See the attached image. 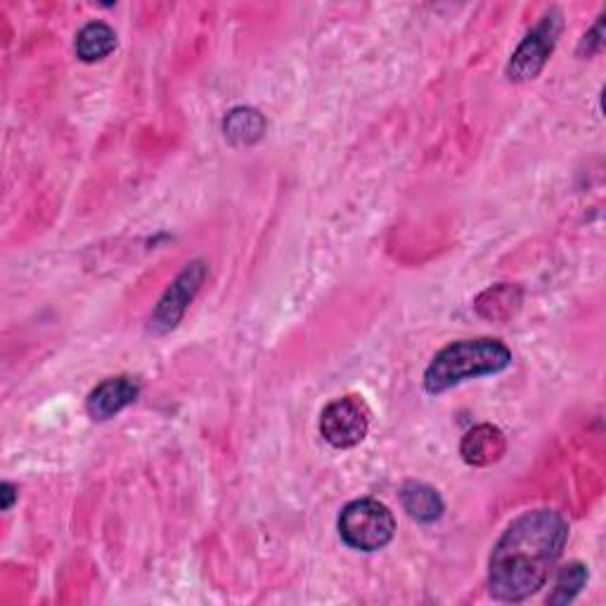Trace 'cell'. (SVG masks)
<instances>
[{
  "instance_id": "cell-6",
  "label": "cell",
  "mask_w": 606,
  "mask_h": 606,
  "mask_svg": "<svg viewBox=\"0 0 606 606\" xmlns=\"http://www.w3.org/2000/svg\"><path fill=\"white\" fill-rule=\"evenodd\" d=\"M205 278H207L205 261H192L180 270L171 287L161 294V299L150 316V329L155 335L171 332V329L182 320L188 306L197 297L199 287L205 285Z\"/></svg>"
},
{
  "instance_id": "cell-12",
  "label": "cell",
  "mask_w": 606,
  "mask_h": 606,
  "mask_svg": "<svg viewBox=\"0 0 606 606\" xmlns=\"http://www.w3.org/2000/svg\"><path fill=\"white\" fill-rule=\"evenodd\" d=\"M521 306V289L514 285H498L486 289L479 299H476V310L490 320H507Z\"/></svg>"
},
{
  "instance_id": "cell-1",
  "label": "cell",
  "mask_w": 606,
  "mask_h": 606,
  "mask_svg": "<svg viewBox=\"0 0 606 606\" xmlns=\"http://www.w3.org/2000/svg\"><path fill=\"white\" fill-rule=\"evenodd\" d=\"M568 540V524L555 509L524 511L514 519L488 562L490 595L500 602H524L545 585Z\"/></svg>"
},
{
  "instance_id": "cell-9",
  "label": "cell",
  "mask_w": 606,
  "mask_h": 606,
  "mask_svg": "<svg viewBox=\"0 0 606 606\" xmlns=\"http://www.w3.org/2000/svg\"><path fill=\"white\" fill-rule=\"evenodd\" d=\"M400 503H403V509H406L410 517L419 524L438 521L440 517H444V509H446L436 488H431L427 484H417V481H410V484L403 486Z\"/></svg>"
},
{
  "instance_id": "cell-10",
  "label": "cell",
  "mask_w": 606,
  "mask_h": 606,
  "mask_svg": "<svg viewBox=\"0 0 606 606\" xmlns=\"http://www.w3.org/2000/svg\"><path fill=\"white\" fill-rule=\"evenodd\" d=\"M223 133L232 145H256L266 136V119L254 107H235L223 119Z\"/></svg>"
},
{
  "instance_id": "cell-14",
  "label": "cell",
  "mask_w": 606,
  "mask_h": 606,
  "mask_svg": "<svg viewBox=\"0 0 606 606\" xmlns=\"http://www.w3.org/2000/svg\"><path fill=\"white\" fill-rule=\"evenodd\" d=\"M602 24H604V14L599 17V22L593 27V31H587L585 33V39H583V43H580V54H595V52H599L602 50V46H604V39H602V36H604V31H602Z\"/></svg>"
},
{
  "instance_id": "cell-5",
  "label": "cell",
  "mask_w": 606,
  "mask_h": 606,
  "mask_svg": "<svg viewBox=\"0 0 606 606\" xmlns=\"http://www.w3.org/2000/svg\"><path fill=\"white\" fill-rule=\"evenodd\" d=\"M370 429V408L362 396H341L320 415V434L329 446L354 448Z\"/></svg>"
},
{
  "instance_id": "cell-13",
  "label": "cell",
  "mask_w": 606,
  "mask_h": 606,
  "mask_svg": "<svg viewBox=\"0 0 606 606\" xmlns=\"http://www.w3.org/2000/svg\"><path fill=\"white\" fill-rule=\"evenodd\" d=\"M585 583H587V568L583 564L574 562V564L564 566L555 580V590L547 595V604L562 606V604L574 602L585 587Z\"/></svg>"
},
{
  "instance_id": "cell-15",
  "label": "cell",
  "mask_w": 606,
  "mask_h": 606,
  "mask_svg": "<svg viewBox=\"0 0 606 606\" xmlns=\"http://www.w3.org/2000/svg\"><path fill=\"white\" fill-rule=\"evenodd\" d=\"M0 498H3V509L8 511L14 505V500H17V488L6 481L3 486H0Z\"/></svg>"
},
{
  "instance_id": "cell-4",
  "label": "cell",
  "mask_w": 606,
  "mask_h": 606,
  "mask_svg": "<svg viewBox=\"0 0 606 606\" xmlns=\"http://www.w3.org/2000/svg\"><path fill=\"white\" fill-rule=\"evenodd\" d=\"M562 33V12L549 10L534 31H528L507 64L509 81H530L543 71Z\"/></svg>"
},
{
  "instance_id": "cell-8",
  "label": "cell",
  "mask_w": 606,
  "mask_h": 606,
  "mask_svg": "<svg viewBox=\"0 0 606 606\" xmlns=\"http://www.w3.org/2000/svg\"><path fill=\"white\" fill-rule=\"evenodd\" d=\"M505 448H507V440L498 427L479 425L465 434L460 444V455L463 460L471 467H488L500 460V457L505 455Z\"/></svg>"
},
{
  "instance_id": "cell-11",
  "label": "cell",
  "mask_w": 606,
  "mask_h": 606,
  "mask_svg": "<svg viewBox=\"0 0 606 606\" xmlns=\"http://www.w3.org/2000/svg\"><path fill=\"white\" fill-rule=\"evenodd\" d=\"M117 48V33L105 22H90L77 36V54L83 62H100Z\"/></svg>"
},
{
  "instance_id": "cell-7",
  "label": "cell",
  "mask_w": 606,
  "mask_h": 606,
  "mask_svg": "<svg viewBox=\"0 0 606 606\" xmlns=\"http://www.w3.org/2000/svg\"><path fill=\"white\" fill-rule=\"evenodd\" d=\"M140 396V381L133 377H109L88 394L86 410L96 421L112 419L128 406H133Z\"/></svg>"
},
{
  "instance_id": "cell-2",
  "label": "cell",
  "mask_w": 606,
  "mask_h": 606,
  "mask_svg": "<svg viewBox=\"0 0 606 606\" xmlns=\"http://www.w3.org/2000/svg\"><path fill=\"white\" fill-rule=\"evenodd\" d=\"M511 365V351L500 339L453 341L434 356L425 372V389L444 394L467 379L498 375Z\"/></svg>"
},
{
  "instance_id": "cell-3",
  "label": "cell",
  "mask_w": 606,
  "mask_h": 606,
  "mask_svg": "<svg viewBox=\"0 0 606 606\" xmlns=\"http://www.w3.org/2000/svg\"><path fill=\"white\" fill-rule=\"evenodd\" d=\"M396 534L394 511L372 498L348 503L339 514V536L341 540L360 549V553H377L387 547Z\"/></svg>"
}]
</instances>
